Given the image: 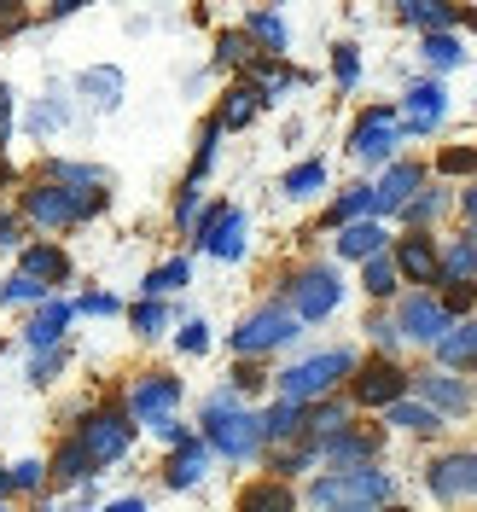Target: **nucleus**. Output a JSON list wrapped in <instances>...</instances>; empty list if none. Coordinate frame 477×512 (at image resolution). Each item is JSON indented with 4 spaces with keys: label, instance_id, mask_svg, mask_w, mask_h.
<instances>
[{
    "label": "nucleus",
    "instance_id": "30",
    "mask_svg": "<svg viewBox=\"0 0 477 512\" xmlns=\"http://www.w3.org/2000/svg\"><path fill=\"white\" fill-rule=\"evenodd\" d=\"M303 425H309L315 437H338V431H344V408L326 402V408H315V414H303Z\"/></svg>",
    "mask_w": 477,
    "mask_h": 512
},
{
    "label": "nucleus",
    "instance_id": "31",
    "mask_svg": "<svg viewBox=\"0 0 477 512\" xmlns=\"http://www.w3.org/2000/svg\"><path fill=\"white\" fill-rule=\"evenodd\" d=\"M82 88H88V94H105L99 105H117V94H123V76H117V70H88V76H82Z\"/></svg>",
    "mask_w": 477,
    "mask_h": 512
},
{
    "label": "nucleus",
    "instance_id": "5",
    "mask_svg": "<svg viewBox=\"0 0 477 512\" xmlns=\"http://www.w3.org/2000/svg\"><path fill=\"white\" fill-rule=\"evenodd\" d=\"M128 437H134V425H128L123 414H94L88 425H82L76 448H82V460H88V466H111V460H123Z\"/></svg>",
    "mask_w": 477,
    "mask_h": 512
},
{
    "label": "nucleus",
    "instance_id": "13",
    "mask_svg": "<svg viewBox=\"0 0 477 512\" xmlns=\"http://www.w3.org/2000/svg\"><path fill=\"white\" fill-rule=\"evenodd\" d=\"M414 192H419V169L414 163H396L379 187H373V210H408Z\"/></svg>",
    "mask_w": 477,
    "mask_h": 512
},
{
    "label": "nucleus",
    "instance_id": "11",
    "mask_svg": "<svg viewBox=\"0 0 477 512\" xmlns=\"http://www.w3.org/2000/svg\"><path fill=\"white\" fill-rule=\"evenodd\" d=\"M402 390H408V373H402L396 361H373V367L355 379V396H361L367 408H390V402H402Z\"/></svg>",
    "mask_w": 477,
    "mask_h": 512
},
{
    "label": "nucleus",
    "instance_id": "21",
    "mask_svg": "<svg viewBox=\"0 0 477 512\" xmlns=\"http://www.w3.org/2000/svg\"><path fill=\"white\" fill-rule=\"evenodd\" d=\"M379 245H384V233L373 222H350V227H344V239H338V251L355 256V262H373V256H379Z\"/></svg>",
    "mask_w": 477,
    "mask_h": 512
},
{
    "label": "nucleus",
    "instance_id": "14",
    "mask_svg": "<svg viewBox=\"0 0 477 512\" xmlns=\"http://www.w3.org/2000/svg\"><path fill=\"white\" fill-rule=\"evenodd\" d=\"M396 268H402L414 286H431V280L443 274V262H437V251H431V239H402V245H396Z\"/></svg>",
    "mask_w": 477,
    "mask_h": 512
},
{
    "label": "nucleus",
    "instance_id": "12",
    "mask_svg": "<svg viewBox=\"0 0 477 512\" xmlns=\"http://www.w3.org/2000/svg\"><path fill=\"white\" fill-rule=\"evenodd\" d=\"M402 332L419 338V344H437V338L448 332L443 303H431V297H408V303H402Z\"/></svg>",
    "mask_w": 477,
    "mask_h": 512
},
{
    "label": "nucleus",
    "instance_id": "10",
    "mask_svg": "<svg viewBox=\"0 0 477 512\" xmlns=\"http://www.w3.org/2000/svg\"><path fill=\"white\" fill-rule=\"evenodd\" d=\"M396 140H402V123H396V111H367L350 146H355V158L379 163V158H390V146H396Z\"/></svg>",
    "mask_w": 477,
    "mask_h": 512
},
{
    "label": "nucleus",
    "instance_id": "54",
    "mask_svg": "<svg viewBox=\"0 0 477 512\" xmlns=\"http://www.w3.org/2000/svg\"><path fill=\"white\" fill-rule=\"evenodd\" d=\"M0 489H6V466H0Z\"/></svg>",
    "mask_w": 477,
    "mask_h": 512
},
{
    "label": "nucleus",
    "instance_id": "45",
    "mask_svg": "<svg viewBox=\"0 0 477 512\" xmlns=\"http://www.w3.org/2000/svg\"><path fill=\"white\" fill-rule=\"evenodd\" d=\"M181 350H192V355H198V350H210V332H204L198 320H192L187 332H181Z\"/></svg>",
    "mask_w": 477,
    "mask_h": 512
},
{
    "label": "nucleus",
    "instance_id": "18",
    "mask_svg": "<svg viewBox=\"0 0 477 512\" xmlns=\"http://www.w3.org/2000/svg\"><path fill=\"white\" fill-rule=\"evenodd\" d=\"M443 105H448L443 88H431V82L414 88V94H408V128H414V134H431V128L443 123Z\"/></svg>",
    "mask_w": 477,
    "mask_h": 512
},
{
    "label": "nucleus",
    "instance_id": "17",
    "mask_svg": "<svg viewBox=\"0 0 477 512\" xmlns=\"http://www.w3.org/2000/svg\"><path fill=\"white\" fill-rule=\"evenodd\" d=\"M437 355H443V367H477V320L448 326L443 338H437Z\"/></svg>",
    "mask_w": 477,
    "mask_h": 512
},
{
    "label": "nucleus",
    "instance_id": "43",
    "mask_svg": "<svg viewBox=\"0 0 477 512\" xmlns=\"http://www.w3.org/2000/svg\"><path fill=\"white\" fill-rule=\"evenodd\" d=\"M472 297H477V291L466 286V280H454V291H448V303H443V315H454V309H472Z\"/></svg>",
    "mask_w": 477,
    "mask_h": 512
},
{
    "label": "nucleus",
    "instance_id": "3",
    "mask_svg": "<svg viewBox=\"0 0 477 512\" xmlns=\"http://www.w3.org/2000/svg\"><path fill=\"white\" fill-rule=\"evenodd\" d=\"M355 373V355L350 350H326V355H309V361H297L291 373H280V390H286V402H315V396H326L338 379H350Z\"/></svg>",
    "mask_w": 477,
    "mask_h": 512
},
{
    "label": "nucleus",
    "instance_id": "38",
    "mask_svg": "<svg viewBox=\"0 0 477 512\" xmlns=\"http://www.w3.org/2000/svg\"><path fill=\"white\" fill-rule=\"evenodd\" d=\"M53 472H59L64 483L88 478V460H82V448H76V443H64V448H59V466H53Z\"/></svg>",
    "mask_w": 477,
    "mask_h": 512
},
{
    "label": "nucleus",
    "instance_id": "25",
    "mask_svg": "<svg viewBox=\"0 0 477 512\" xmlns=\"http://www.w3.org/2000/svg\"><path fill=\"white\" fill-rule=\"evenodd\" d=\"M390 425H402V431H419V437H431L443 419L431 414V408H419V402H390Z\"/></svg>",
    "mask_w": 477,
    "mask_h": 512
},
{
    "label": "nucleus",
    "instance_id": "52",
    "mask_svg": "<svg viewBox=\"0 0 477 512\" xmlns=\"http://www.w3.org/2000/svg\"><path fill=\"white\" fill-rule=\"evenodd\" d=\"M0 245H12V216L0 210Z\"/></svg>",
    "mask_w": 477,
    "mask_h": 512
},
{
    "label": "nucleus",
    "instance_id": "4",
    "mask_svg": "<svg viewBox=\"0 0 477 512\" xmlns=\"http://www.w3.org/2000/svg\"><path fill=\"white\" fill-rule=\"evenodd\" d=\"M99 204H105V192H64V187H35L24 198L30 222H41V227H70L82 216H94Z\"/></svg>",
    "mask_w": 477,
    "mask_h": 512
},
{
    "label": "nucleus",
    "instance_id": "44",
    "mask_svg": "<svg viewBox=\"0 0 477 512\" xmlns=\"http://www.w3.org/2000/svg\"><path fill=\"white\" fill-rule=\"evenodd\" d=\"M59 367H64V355H59V350H47L41 361H35V373H30V379H35V384H47L53 373H59Z\"/></svg>",
    "mask_w": 477,
    "mask_h": 512
},
{
    "label": "nucleus",
    "instance_id": "15",
    "mask_svg": "<svg viewBox=\"0 0 477 512\" xmlns=\"http://www.w3.org/2000/svg\"><path fill=\"white\" fill-rule=\"evenodd\" d=\"M175 402H181V379H146L140 390H134V414L152 419V425H158V419H169V408H175Z\"/></svg>",
    "mask_w": 477,
    "mask_h": 512
},
{
    "label": "nucleus",
    "instance_id": "37",
    "mask_svg": "<svg viewBox=\"0 0 477 512\" xmlns=\"http://www.w3.org/2000/svg\"><path fill=\"white\" fill-rule=\"evenodd\" d=\"M367 291H373V297H390V291H396V268H390L384 256L367 262Z\"/></svg>",
    "mask_w": 477,
    "mask_h": 512
},
{
    "label": "nucleus",
    "instance_id": "53",
    "mask_svg": "<svg viewBox=\"0 0 477 512\" xmlns=\"http://www.w3.org/2000/svg\"><path fill=\"white\" fill-rule=\"evenodd\" d=\"M466 216H472V222H477V187L466 192Z\"/></svg>",
    "mask_w": 477,
    "mask_h": 512
},
{
    "label": "nucleus",
    "instance_id": "7",
    "mask_svg": "<svg viewBox=\"0 0 477 512\" xmlns=\"http://www.w3.org/2000/svg\"><path fill=\"white\" fill-rule=\"evenodd\" d=\"M291 303H297V320H320L338 309V274L332 268H309L291 280Z\"/></svg>",
    "mask_w": 477,
    "mask_h": 512
},
{
    "label": "nucleus",
    "instance_id": "39",
    "mask_svg": "<svg viewBox=\"0 0 477 512\" xmlns=\"http://www.w3.org/2000/svg\"><path fill=\"white\" fill-rule=\"evenodd\" d=\"M35 297H47V291L35 286V280H24V274H12V280L0 286V303H35Z\"/></svg>",
    "mask_w": 477,
    "mask_h": 512
},
{
    "label": "nucleus",
    "instance_id": "47",
    "mask_svg": "<svg viewBox=\"0 0 477 512\" xmlns=\"http://www.w3.org/2000/svg\"><path fill=\"white\" fill-rule=\"evenodd\" d=\"M222 59L227 64H245L251 53H245V35H222Z\"/></svg>",
    "mask_w": 477,
    "mask_h": 512
},
{
    "label": "nucleus",
    "instance_id": "32",
    "mask_svg": "<svg viewBox=\"0 0 477 512\" xmlns=\"http://www.w3.org/2000/svg\"><path fill=\"white\" fill-rule=\"evenodd\" d=\"M251 35H256V41H268V47H274V53H280V47H286V24H280V18H274V12H251Z\"/></svg>",
    "mask_w": 477,
    "mask_h": 512
},
{
    "label": "nucleus",
    "instance_id": "42",
    "mask_svg": "<svg viewBox=\"0 0 477 512\" xmlns=\"http://www.w3.org/2000/svg\"><path fill=\"white\" fill-rule=\"evenodd\" d=\"M35 483H41V466H35V460H24V466L6 472V489H35Z\"/></svg>",
    "mask_w": 477,
    "mask_h": 512
},
{
    "label": "nucleus",
    "instance_id": "23",
    "mask_svg": "<svg viewBox=\"0 0 477 512\" xmlns=\"http://www.w3.org/2000/svg\"><path fill=\"white\" fill-rule=\"evenodd\" d=\"M297 501H291L286 483H256V489H245V501H239V512H291Z\"/></svg>",
    "mask_w": 477,
    "mask_h": 512
},
{
    "label": "nucleus",
    "instance_id": "27",
    "mask_svg": "<svg viewBox=\"0 0 477 512\" xmlns=\"http://www.w3.org/2000/svg\"><path fill=\"white\" fill-rule=\"evenodd\" d=\"M256 105H262V94H256V88H233V94H227V105H222V128H245L256 117Z\"/></svg>",
    "mask_w": 477,
    "mask_h": 512
},
{
    "label": "nucleus",
    "instance_id": "9",
    "mask_svg": "<svg viewBox=\"0 0 477 512\" xmlns=\"http://www.w3.org/2000/svg\"><path fill=\"white\" fill-rule=\"evenodd\" d=\"M431 495H437V501L477 495V454H443V460L431 466Z\"/></svg>",
    "mask_w": 477,
    "mask_h": 512
},
{
    "label": "nucleus",
    "instance_id": "35",
    "mask_svg": "<svg viewBox=\"0 0 477 512\" xmlns=\"http://www.w3.org/2000/svg\"><path fill=\"white\" fill-rule=\"evenodd\" d=\"M320 181H326V169H320V163H303V169H291V175H286V192H291V198H309Z\"/></svg>",
    "mask_w": 477,
    "mask_h": 512
},
{
    "label": "nucleus",
    "instance_id": "26",
    "mask_svg": "<svg viewBox=\"0 0 477 512\" xmlns=\"http://www.w3.org/2000/svg\"><path fill=\"white\" fill-rule=\"evenodd\" d=\"M315 454H326L332 466H350V460H367V454H373V437H344V431H338V437H326V448H315Z\"/></svg>",
    "mask_w": 477,
    "mask_h": 512
},
{
    "label": "nucleus",
    "instance_id": "51",
    "mask_svg": "<svg viewBox=\"0 0 477 512\" xmlns=\"http://www.w3.org/2000/svg\"><path fill=\"white\" fill-rule=\"evenodd\" d=\"M105 512H146V501H111Z\"/></svg>",
    "mask_w": 477,
    "mask_h": 512
},
{
    "label": "nucleus",
    "instance_id": "6",
    "mask_svg": "<svg viewBox=\"0 0 477 512\" xmlns=\"http://www.w3.org/2000/svg\"><path fill=\"white\" fill-rule=\"evenodd\" d=\"M291 332H297V315H286V309H262V315H251L239 332H233V350L262 355V350H274V344H286Z\"/></svg>",
    "mask_w": 477,
    "mask_h": 512
},
{
    "label": "nucleus",
    "instance_id": "19",
    "mask_svg": "<svg viewBox=\"0 0 477 512\" xmlns=\"http://www.w3.org/2000/svg\"><path fill=\"white\" fill-rule=\"evenodd\" d=\"M18 274H24V280H35V286L47 291L53 280H64V274H70V262H64L53 245H35V251H24V268H18Z\"/></svg>",
    "mask_w": 477,
    "mask_h": 512
},
{
    "label": "nucleus",
    "instance_id": "55",
    "mask_svg": "<svg viewBox=\"0 0 477 512\" xmlns=\"http://www.w3.org/2000/svg\"><path fill=\"white\" fill-rule=\"evenodd\" d=\"M384 512H408V507H384Z\"/></svg>",
    "mask_w": 477,
    "mask_h": 512
},
{
    "label": "nucleus",
    "instance_id": "28",
    "mask_svg": "<svg viewBox=\"0 0 477 512\" xmlns=\"http://www.w3.org/2000/svg\"><path fill=\"white\" fill-rule=\"evenodd\" d=\"M291 431H303V408L297 402H280V408L262 414V437H291Z\"/></svg>",
    "mask_w": 477,
    "mask_h": 512
},
{
    "label": "nucleus",
    "instance_id": "34",
    "mask_svg": "<svg viewBox=\"0 0 477 512\" xmlns=\"http://www.w3.org/2000/svg\"><path fill=\"white\" fill-rule=\"evenodd\" d=\"M175 286H187V262H163L158 274L146 280V291H152V303H158L163 291H175Z\"/></svg>",
    "mask_w": 477,
    "mask_h": 512
},
{
    "label": "nucleus",
    "instance_id": "24",
    "mask_svg": "<svg viewBox=\"0 0 477 512\" xmlns=\"http://www.w3.org/2000/svg\"><path fill=\"white\" fill-rule=\"evenodd\" d=\"M402 18L419 24V30H431V35H443L448 24H454V6H437V0H408V6H402Z\"/></svg>",
    "mask_w": 477,
    "mask_h": 512
},
{
    "label": "nucleus",
    "instance_id": "36",
    "mask_svg": "<svg viewBox=\"0 0 477 512\" xmlns=\"http://www.w3.org/2000/svg\"><path fill=\"white\" fill-rule=\"evenodd\" d=\"M425 59L448 70V64H460L466 53H460V41H454V35H431V41H425Z\"/></svg>",
    "mask_w": 477,
    "mask_h": 512
},
{
    "label": "nucleus",
    "instance_id": "22",
    "mask_svg": "<svg viewBox=\"0 0 477 512\" xmlns=\"http://www.w3.org/2000/svg\"><path fill=\"white\" fill-rule=\"evenodd\" d=\"M204 478V443H181L175 448V460H169V483H175V489H192V483Z\"/></svg>",
    "mask_w": 477,
    "mask_h": 512
},
{
    "label": "nucleus",
    "instance_id": "49",
    "mask_svg": "<svg viewBox=\"0 0 477 512\" xmlns=\"http://www.w3.org/2000/svg\"><path fill=\"white\" fill-rule=\"evenodd\" d=\"M82 309H88V315H117V297H88Z\"/></svg>",
    "mask_w": 477,
    "mask_h": 512
},
{
    "label": "nucleus",
    "instance_id": "50",
    "mask_svg": "<svg viewBox=\"0 0 477 512\" xmlns=\"http://www.w3.org/2000/svg\"><path fill=\"white\" fill-rule=\"evenodd\" d=\"M6 134H12V94H0V146H6Z\"/></svg>",
    "mask_w": 477,
    "mask_h": 512
},
{
    "label": "nucleus",
    "instance_id": "41",
    "mask_svg": "<svg viewBox=\"0 0 477 512\" xmlns=\"http://www.w3.org/2000/svg\"><path fill=\"white\" fill-rule=\"evenodd\" d=\"M332 70H338V82L350 88L355 76H361V59H355V47H338V59H332Z\"/></svg>",
    "mask_w": 477,
    "mask_h": 512
},
{
    "label": "nucleus",
    "instance_id": "33",
    "mask_svg": "<svg viewBox=\"0 0 477 512\" xmlns=\"http://www.w3.org/2000/svg\"><path fill=\"white\" fill-rule=\"evenodd\" d=\"M361 210H373V187H350V198L332 204V222H355Z\"/></svg>",
    "mask_w": 477,
    "mask_h": 512
},
{
    "label": "nucleus",
    "instance_id": "16",
    "mask_svg": "<svg viewBox=\"0 0 477 512\" xmlns=\"http://www.w3.org/2000/svg\"><path fill=\"white\" fill-rule=\"evenodd\" d=\"M419 390H425V402H437L443 414H466V408H472V390L460 379H448V373H425Z\"/></svg>",
    "mask_w": 477,
    "mask_h": 512
},
{
    "label": "nucleus",
    "instance_id": "20",
    "mask_svg": "<svg viewBox=\"0 0 477 512\" xmlns=\"http://www.w3.org/2000/svg\"><path fill=\"white\" fill-rule=\"evenodd\" d=\"M70 315H76L70 303H47V309L35 315V326L24 332V338H30V350H53V344L64 338V326H70Z\"/></svg>",
    "mask_w": 477,
    "mask_h": 512
},
{
    "label": "nucleus",
    "instance_id": "40",
    "mask_svg": "<svg viewBox=\"0 0 477 512\" xmlns=\"http://www.w3.org/2000/svg\"><path fill=\"white\" fill-rule=\"evenodd\" d=\"M163 320H169V315H163V303H140V309H134V326H140L146 338H158Z\"/></svg>",
    "mask_w": 477,
    "mask_h": 512
},
{
    "label": "nucleus",
    "instance_id": "2",
    "mask_svg": "<svg viewBox=\"0 0 477 512\" xmlns=\"http://www.w3.org/2000/svg\"><path fill=\"white\" fill-rule=\"evenodd\" d=\"M204 437L222 448L227 460H251L256 448H262V419L245 414V408H233V396H216L204 408Z\"/></svg>",
    "mask_w": 477,
    "mask_h": 512
},
{
    "label": "nucleus",
    "instance_id": "29",
    "mask_svg": "<svg viewBox=\"0 0 477 512\" xmlns=\"http://www.w3.org/2000/svg\"><path fill=\"white\" fill-rule=\"evenodd\" d=\"M443 268L454 274V280H466V286H472V280H477V239H454Z\"/></svg>",
    "mask_w": 477,
    "mask_h": 512
},
{
    "label": "nucleus",
    "instance_id": "1",
    "mask_svg": "<svg viewBox=\"0 0 477 512\" xmlns=\"http://www.w3.org/2000/svg\"><path fill=\"white\" fill-rule=\"evenodd\" d=\"M390 501V478L384 472H332L309 489V507L315 512H384Z\"/></svg>",
    "mask_w": 477,
    "mask_h": 512
},
{
    "label": "nucleus",
    "instance_id": "8",
    "mask_svg": "<svg viewBox=\"0 0 477 512\" xmlns=\"http://www.w3.org/2000/svg\"><path fill=\"white\" fill-rule=\"evenodd\" d=\"M198 245H204L210 256H227V262H233V256H245V216H239V210H227V204H216V210L198 222Z\"/></svg>",
    "mask_w": 477,
    "mask_h": 512
},
{
    "label": "nucleus",
    "instance_id": "46",
    "mask_svg": "<svg viewBox=\"0 0 477 512\" xmlns=\"http://www.w3.org/2000/svg\"><path fill=\"white\" fill-rule=\"evenodd\" d=\"M460 169H477V152H443V175H460Z\"/></svg>",
    "mask_w": 477,
    "mask_h": 512
},
{
    "label": "nucleus",
    "instance_id": "48",
    "mask_svg": "<svg viewBox=\"0 0 477 512\" xmlns=\"http://www.w3.org/2000/svg\"><path fill=\"white\" fill-rule=\"evenodd\" d=\"M437 210H443V198H437V192H431V198H419V204H408V216H414V222H425V216H437Z\"/></svg>",
    "mask_w": 477,
    "mask_h": 512
}]
</instances>
